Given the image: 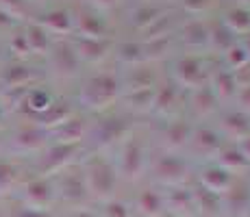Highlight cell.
I'll use <instances>...</instances> for the list:
<instances>
[]
</instances>
